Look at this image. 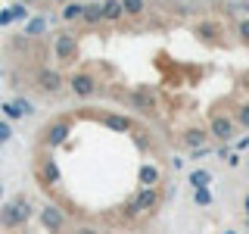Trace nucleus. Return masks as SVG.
<instances>
[{
	"label": "nucleus",
	"instance_id": "f257e3e1",
	"mask_svg": "<svg viewBox=\"0 0 249 234\" xmlns=\"http://www.w3.org/2000/svg\"><path fill=\"white\" fill-rule=\"evenodd\" d=\"M31 213H35L31 200L25 197V194H19L16 200H10V203H3V206H0V228H6V231L22 228V225L31 218Z\"/></svg>",
	"mask_w": 249,
	"mask_h": 234
},
{
	"label": "nucleus",
	"instance_id": "f03ea898",
	"mask_svg": "<svg viewBox=\"0 0 249 234\" xmlns=\"http://www.w3.org/2000/svg\"><path fill=\"white\" fill-rule=\"evenodd\" d=\"M124 103L134 109V113L146 116V119H156V116H159V97H156L153 88H146V84H140V88L124 94Z\"/></svg>",
	"mask_w": 249,
	"mask_h": 234
},
{
	"label": "nucleus",
	"instance_id": "7ed1b4c3",
	"mask_svg": "<svg viewBox=\"0 0 249 234\" xmlns=\"http://www.w3.org/2000/svg\"><path fill=\"white\" fill-rule=\"evenodd\" d=\"M78 53H81V44H78V38L69 28H62V31L53 35V57H56L62 66H72V62H78Z\"/></svg>",
	"mask_w": 249,
	"mask_h": 234
},
{
	"label": "nucleus",
	"instance_id": "20e7f679",
	"mask_svg": "<svg viewBox=\"0 0 249 234\" xmlns=\"http://www.w3.org/2000/svg\"><path fill=\"white\" fill-rule=\"evenodd\" d=\"M66 84H69V78L62 75L56 66H37V69H35V88L41 91V94H47V97L59 94Z\"/></svg>",
	"mask_w": 249,
	"mask_h": 234
},
{
	"label": "nucleus",
	"instance_id": "39448f33",
	"mask_svg": "<svg viewBox=\"0 0 249 234\" xmlns=\"http://www.w3.org/2000/svg\"><path fill=\"white\" fill-rule=\"evenodd\" d=\"M159 187H140V191L134 194V197L128 200V213L131 218H137V215H150L153 209H159Z\"/></svg>",
	"mask_w": 249,
	"mask_h": 234
},
{
	"label": "nucleus",
	"instance_id": "423d86ee",
	"mask_svg": "<svg viewBox=\"0 0 249 234\" xmlns=\"http://www.w3.org/2000/svg\"><path fill=\"white\" fill-rule=\"evenodd\" d=\"M237 131H240V125L233 122L231 113H212L209 116V135H212L218 144H231V140L237 137Z\"/></svg>",
	"mask_w": 249,
	"mask_h": 234
},
{
	"label": "nucleus",
	"instance_id": "0eeeda50",
	"mask_svg": "<svg viewBox=\"0 0 249 234\" xmlns=\"http://www.w3.org/2000/svg\"><path fill=\"white\" fill-rule=\"evenodd\" d=\"M69 91H72L78 100H90L93 94L100 91V78L93 75L90 69H78V72L69 75Z\"/></svg>",
	"mask_w": 249,
	"mask_h": 234
},
{
	"label": "nucleus",
	"instance_id": "6e6552de",
	"mask_svg": "<svg viewBox=\"0 0 249 234\" xmlns=\"http://www.w3.org/2000/svg\"><path fill=\"white\" fill-rule=\"evenodd\" d=\"M69 131H72V122H69V119H53V122L41 131V144L47 147V150H53V147L66 144Z\"/></svg>",
	"mask_w": 249,
	"mask_h": 234
},
{
	"label": "nucleus",
	"instance_id": "1a4fd4ad",
	"mask_svg": "<svg viewBox=\"0 0 249 234\" xmlns=\"http://www.w3.org/2000/svg\"><path fill=\"white\" fill-rule=\"evenodd\" d=\"M35 178H37V184H41V187H47V191H50L53 184H59V166H56V159H50V156L37 159Z\"/></svg>",
	"mask_w": 249,
	"mask_h": 234
},
{
	"label": "nucleus",
	"instance_id": "9d476101",
	"mask_svg": "<svg viewBox=\"0 0 249 234\" xmlns=\"http://www.w3.org/2000/svg\"><path fill=\"white\" fill-rule=\"evenodd\" d=\"M209 137L212 135H209L206 128H199V125H187V128H181V135H178L181 147H187V150H202Z\"/></svg>",
	"mask_w": 249,
	"mask_h": 234
},
{
	"label": "nucleus",
	"instance_id": "9b49d317",
	"mask_svg": "<svg viewBox=\"0 0 249 234\" xmlns=\"http://www.w3.org/2000/svg\"><path fill=\"white\" fill-rule=\"evenodd\" d=\"M224 25H221V22H215V19H206V22H199V25H196V38H199V41L202 44H224Z\"/></svg>",
	"mask_w": 249,
	"mask_h": 234
},
{
	"label": "nucleus",
	"instance_id": "f8f14e48",
	"mask_svg": "<svg viewBox=\"0 0 249 234\" xmlns=\"http://www.w3.org/2000/svg\"><path fill=\"white\" fill-rule=\"evenodd\" d=\"M41 225L50 234H59L62 225H66V215H62V209L56 206V203H47V206L41 209Z\"/></svg>",
	"mask_w": 249,
	"mask_h": 234
},
{
	"label": "nucleus",
	"instance_id": "ddd939ff",
	"mask_svg": "<svg viewBox=\"0 0 249 234\" xmlns=\"http://www.w3.org/2000/svg\"><path fill=\"white\" fill-rule=\"evenodd\" d=\"M100 122H103L109 131H119V135H128V131L137 128L134 119H131V116H122V113H103V116H100Z\"/></svg>",
	"mask_w": 249,
	"mask_h": 234
},
{
	"label": "nucleus",
	"instance_id": "4468645a",
	"mask_svg": "<svg viewBox=\"0 0 249 234\" xmlns=\"http://www.w3.org/2000/svg\"><path fill=\"white\" fill-rule=\"evenodd\" d=\"M137 181H140V187H159L162 184V169L156 166V162H143L140 172H137Z\"/></svg>",
	"mask_w": 249,
	"mask_h": 234
},
{
	"label": "nucleus",
	"instance_id": "2eb2a0df",
	"mask_svg": "<svg viewBox=\"0 0 249 234\" xmlns=\"http://www.w3.org/2000/svg\"><path fill=\"white\" fill-rule=\"evenodd\" d=\"M81 22H84V25H90V28H97L100 22H103V0H93V3L84 6Z\"/></svg>",
	"mask_w": 249,
	"mask_h": 234
},
{
	"label": "nucleus",
	"instance_id": "dca6fc26",
	"mask_svg": "<svg viewBox=\"0 0 249 234\" xmlns=\"http://www.w3.org/2000/svg\"><path fill=\"white\" fill-rule=\"evenodd\" d=\"M124 19V6L122 0H103V22H109V25H115V22Z\"/></svg>",
	"mask_w": 249,
	"mask_h": 234
},
{
	"label": "nucleus",
	"instance_id": "f3484780",
	"mask_svg": "<svg viewBox=\"0 0 249 234\" xmlns=\"http://www.w3.org/2000/svg\"><path fill=\"white\" fill-rule=\"evenodd\" d=\"M84 6H88V3H81V0H72V3H66V6H62V19H66V22H81Z\"/></svg>",
	"mask_w": 249,
	"mask_h": 234
},
{
	"label": "nucleus",
	"instance_id": "a211bd4d",
	"mask_svg": "<svg viewBox=\"0 0 249 234\" xmlns=\"http://www.w3.org/2000/svg\"><path fill=\"white\" fill-rule=\"evenodd\" d=\"M122 6H124V16H131V19H140L146 13V0H122Z\"/></svg>",
	"mask_w": 249,
	"mask_h": 234
},
{
	"label": "nucleus",
	"instance_id": "6ab92c4d",
	"mask_svg": "<svg viewBox=\"0 0 249 234\" xmlns=\"http://www.w3.org/2000/svg\"><path fill=\"white\" fill-rule=\"evenodd\" d=\"M209 181H212V172L209 169H193L190 172V184L193 187H209Z\"/></svg>",
	"mask_w": 249,
	"mask_h": 234
},
{
	"label": "nucleus",
	"instance_id": "aec40b11",
	"mask_svg": "<svg viewBox=\"0 0 249 234\" xmlns=\"http://www.w3.org/2000/svg\"><path fill=\"white\" fill-rule=\"evenodd\" d=\"M233 122H237L240 128H246V131H249V100H246V103H240L237 109H233Z\"/></svg>",
	"mask_w": 249,
	"mask_h": 234
},
{
	"label": "nucleus",
	"instance_id": "412c9836",
	"mask_svg": "<svg viewBox=\"0 0 249 234\" xmlns=\"http://www.w3.org/2000/svg\"><path fill=\"white\" fill-rule=\"evenodd\" d=\"M193 200H196V206H209V203H212V194H209V187H196Z\"/></svg>",
	"mask_w": 249,
	"mask_h": 234
},
{
	"label": "nucleus",
	"instance_id": "4be33fe9",
	"mask_svg": "<svg viewBox=\"0 0 249 234\" xmlns=\"http://www.w3.org/2000/svg\"><path fill=\"white\" fill-rule=\"evenodd\" d=\"M237 35H240L243 44H249V16H243V19L237 22Z\"/></svg>",
	"mask_w": 249,
	"mask_h": 234
},
{
	"label": "nucleus",
	"instance_id": "5701e85b",
	"mask_svg": "<svg viewBox=\"0 0 249 234\" xmlns=\"http://www.w3.org/2000/svg\"><path fill=\"white\" fill-rule=\"evenodd\" d=\"M0 109H3V116H10V119H22V116H25V113L19 109V103H3Z\"/></svg>",
	"mask_w": 249,
	"mask_h": 234
},
{
	"label": "nucleus",
	"instance_id": "b1692460",
	"mask_svg": "<svg viewBox=\"0 0 249 234\" xmlns=\"http://www.w3.org/2000/svg\"><path fill=\"white\" fill-rule=\"evenodd\" d=\"M10 135H13L10 125H0V144H3V140H10Z\"/></svg>",
	"mask_w": 249,
	"mask_h": 234
},
{
	"label": "nucleus",
	"instance_id": "393cba45",
	"mask_svg": "<svg viewBox=\"0 0 249 234\" xmlns=\"http://www.w3.org/2000/svg\"><path fill=\"white\" fill-rule=\"evenodd\" d=\"M75 234H100V231H97V228H90V225H81V228H78Z\"/></svg>",
	"mask_w": 249,
	"mask_h": 234
},
{
	"label": "nucleus",
	"instance_id": "a878e982",
	"mask_svg": "<svg viewBox=\"0 0 249 234\" xmlns=\"http://www.w3.org/2000/svg\"><path fill=\"white\" fill-rule=\"evenodd\" d=\"M44 25H41V22H28V35H37V31H41Z\"/></svg>",
	"mask_w": 249,
	"mask_h": 234
},
{
	"label": "nucleus",
	"instance_id": "bb28decb",
	"mask_svg": "<svg viewBox=\"0 0 249 234\" xmlns=\"http://www.w3.org/2000/svg\"><path fill=\"white\" fill-rule=\"evenodd\" d=\"M243 209H246V215H249V194H246V200H243Z\"/></svg>",
	"mask_w": 249,
	"mask_h": 234
},
{
	"label": "nucleus",
	"instance_id": "cd10ccee",
	"mask_svg": "<svg viewBox=\"0 0 249 234\" xmlns=\"http://www.w3.org/2000/svg\"><path fill=\"white\" fill-rule=\"evenodd\" d=\"M22 3H31V6H35V3H41V0H22Z\"/></svg>",
	"mask_w": 249,
	"mask_h": 234
},
{
	"label": "nucleus",
	"instance_id": "c85d7f7f",
	"mask_svg": "<svg viewBox=\"0 0 249 234\" xmlns=\"http://www.w3.org/2000/svg\"><path fill=\"white\" fill-rule=\"evenodd\" d=\"M53 3H62V6H66V3H72V0H53Z\"/></svg>",
	"mask_w": 249,
	"mask_h": 234
},
{
	"label": "nucleus",
	"instance_id": "c756f323",
	"mask_svg": "<svg viewBox=\"0 0 249 234\" xmlns=\"http://www.w3.org/2000/svg\"><path fill=\"white\" fill-rule=\"evenodd\" d=\"M0 197H3V184H0Z\"/></svg>",
	"mask_w": 249,
	"mask_h": 234
}]
</instances>
